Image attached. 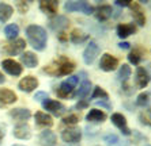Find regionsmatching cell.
<instances>
[{
	"mask_svg": "<svg viewBox=\"0 0 151 146\" xmlns=\"http://www.w3.org/2000/svg\"><path fill=\"white\" fill-rule=\"evenodd\" d=\"M75 69L74 61H71L68 57L65 56H59L56 60H53L49 65H46L44 68V72L49 76L60 77V76H67L70 73H72Z\"/></svg>",
	"mask_w": 151,
	"mask_h": 146,
	"instance_id": "1",
	"label": "cell"
},
{
	"mask_svg": "<svg viewBox=\"0 0 151 146\" xmlns=\"http://www.w3.org/2000/svg\"><path fill=\"white\" fill-rule=\"evenodd\" d=\"M26 35L30 42L33 49L42 52L46 47V42H48V35H46L45 28L38 26V24H32L26 28Z\"/></svg>",
	"mask_w": 151,
	"mask_h": 146,
	"instance_id": "2",
	"label": "cell"
},
{
	"mask_svg": "<svg viewBox=\"0 0 151 146\" xmlns=\"http://www.w3.org/2000/svg\"><path fill=\"white\" fill-rule=\"evenodd\" d=\"M64 10L68 12H83L86 15H90L94 12V7L87 1H67L64 4Z\"/></svg>",
	"mask_w": 151,
	"mask_h": 146,
	"instance_id": "3",
	"label": "cell"
},
{
	"mask_svg": "<svg viewBox=\"0 0 151 146\" xmlns=\"http://www.w3.org/2000/svg\"><path fill=\"white\" fill-rule=\"evenodd\" d=\"M78 81H79L78 76H71V77H68L67 80H64L63 83L60 84V87L56 89L57 96H60V97H67L70 94H72V91L76 88Z\"/></svg>",
	"mask_w": 151,
	"mask_h": 146,
	"instance_id": "4",
	"label": "cell"
},
{
	"mask_svg": "<svg viewBox=\"0 0 151 146\" xmlns=\"http://www.w3.org/2000/svg\"><path fill=\"white\" fill-rule=\"evenodd\" d=\"M42 107L45 108L48 112L53 114L55 116H61L64 112L67 111V108L64 107L60 101L57 100H52V99H46L44 103H42Z\"/></svg>",
	"mask_w": 151,
	"mask_h": 146,
	"instance_id": "5",
	"label": "cell"
},
{
	"mask_svg": "<svg viewBox=\"0 0 151 146\" xmlns=\"http://www.w3.org/2000/svg\"><path fill=\"white\" fill-rule=\"evenodd\" d=\"M61 138L67 143H79L82 138V131L78 127H68V129L63 130Z\"/></svg>",
	"mask_w": 151,
	"mask_h": 146,
	"instance_id": "6",
	"label": "cell"
},
{
	"mask_svg": "<svg viewBox=\"0 0 151 146\" xmlns=\"http://www.w3.org/2000/svg\"><path fill=\"white\" fill-rule=\"evenodd\" d=\"M98 53H99V46L97 45V42L90 41L88 45L86 46V49H84V52H83L84 62L87 64V65L93 64L95 61V58H97V56H98Z\"/></svg>",
	"mask_w": 151,
	"mask_h": 146,
	"instance_id": "7",
	"label": "cell"
},
{
	"mask_svg": "<svg viewBox=\"0 0 151 146\" xmlns=\"http://www.w3.org/2000/svg\"><path fill=\"white\" fill-rule=\"evenodd\" d=\"M119 66V60L116 57L110 56L109 53H105L104 56L101 57V61H99V68L105 72H113Z\"/></svg>",
	"mask_w": 151,
	"mask_h": 146,
	"instance_id": "8",
	"label": "cell"
},
{
	"mask_svg": "<svg viewBox=\"0 0 151 146\" xmlns=\"http://www.w3.org/2000/svg\"><path fill=\"white\" fill-rule=\"evenodd\" d=\"M112 123L114 126H116L117 129L120 130V131L123 133L124 135H131L132 133H131L129 127H128V125H127V119L125 116H124L123 114H120V112H114V114L112 115Z\"/></svg>",
	"mask_w": 151,
	"mask_h": 146,
	"instance_id": "9",
	"label": "cell"
},
{
	"mask_svg": "<svg viewBox=\"0 0 151 146\" xmlns=\"http://www.w3.org/2000/svg\"><path fill=\"white\" fill-rule=\"evenodd\" d=\"M1 66H3V69L6 70L8 74H11V76H19L22 73L21 64L14 61V60H11V58L1 61Z\"/></svg>",
	"mask_w": 151,
	"mask_h": 146,
	"instance_id": "10",
	"label": "cell"
},
{
	"mask_svg": "<svg viewBox=\"0 0 151 146\" xmlns=\"http://www.w3.org/2000/svg\"><path fill=\"white\" fill-rule=\"evenodd\" d=\"M26 47V42L25 39H17L12 43H8L6 47H4V52L8 53L10 56H17V54H22L23 50Z\"/></svg>",
	"mask_w": 151,
	"mask_h": 146,
	"instance_id": "11",
	"label": "cell"
},
{
	"mask_svg": "<svg viewBox=\"0 0 151 146\" xmlns=\"http://www.w3.org/2000/svg\"><path fill=\"white\" fill-rule=\"evenodd\" d=\"M37 87H38V80L33 76L23 77V79L19 81V84H18V88L21 91H23V92H32V91H34Z\"/></svg>",
	"mask_w": 151,
	"mask_h": 146,
	"instance_id": "12",
	"label": "cell"
},
{
	"mask_svg": "<svg viewBox=\"0 0 151 146\" xmlns=\"http://www.w3.org/2000/svg\"><path fill=\"white\" fill-rule=\"evenodd\" d=\"M40 145L41 146H56L57 143V137L56 134L50 130H44V131L40 134Z\"/></svg>",
	"mask_w": 151,
	"mask_h": 146,
	"instance_id": "13",
	"label": "cell"
},
{
	"mask_svg": "<svg viewBox=\"0 0 151 146\" xmlns=\"http://www.w3.org/2000/svg\"><path fill=\"white\" fill-rule=\"evenodd\" d=\"M150 74L144 68L139 66L136 69V79H135V83H136V87L137 88H146L147 84L150 83Z\"/></svg>",
	"mask_w": 151,
	"mask_h": 146,
	"instance_id": "14",
	"label": "cell"
},
{
	"mask_svg": "<svg viewBox=\"0 0 151 146\" xmlns=\"http://www.w3.org/2000/svg\"><path fill=\"white\" fill-rule=\"evenodd\" d=\"M129 7H131V10H132V16H134V19L136 21V23L139 24V26H144V24H146V16H144L142 6L139 3H136V1H134V3L129 4Z\"/></svg>",
	"mask_w": 151,
	"mask_h": 146,
	"instance_id": "15",
	"label": "cell"
},
{
	"mask_svg": "<svg viewBox=\"0 0 151 146\" xmlns=\"http://www.w3.org/2000/svg\"><path fill=\"white\" fill-rule=\"evenodd\" d=\"M68 19L65 16H63V15H57V16L52 18L49 21V27L52 28V30H55V31H63L64 28L68 26Z\"/></svg>",
	"mask_w": 151,
	"mask_h": 146,
	"instance_id": "16",
	"label": "cell"
},
{
	"mask_svg": "<svg viewBox=\"0 0 151 146\" xmlns=\"http://www.w3.org/2000/svg\"><path fill=\"white\" fill-rule=\"evenodd\" d=\"M12 134H14V137L18 139H29L32 137V129L29 127V125L22 123V125L15 126Z\"/></svg>",
	"mask_w": 151,
	"mask_h": 146,
	"instance_id": "17",
	"label": "cell"
},
{
	"mask_svg": "<svg viewBox=\"0 0 151 146\" xmlns=\"http://www.w3.org/2000/svg\"><path fill=\"white\" fill-rule=\"evenodd\" d=\"M135 31H136V27H135L134 23H124L117 26V35L120 38H128Z\"/></svg>",
	"mask_w": 151,
	"mask_h": 146,
	"instance_id": "18",
	"label": "cell"
},
{
	"mask_svg": "<svg viewBox=\"0 0 151 146\" xmlns=\"http://www.w3.org/2000/svg\"><path fill=\"white\" fill-rule=\"evenodd\" d=\"M112 14H113V8L110 7V6H108V4L99 6V7L95 10V16H97V19H98L99 22L108 21V19L112 16Z\"/></svg>",
	"mask_w": 151,
	"mask_h": 146,
	"instance_id": "19",
	"label": "cell"
},
{
	"mask_svg": "<svg viewBox=\"0 0 151 146\" xmlns=\"http://www.w3.org/2000/svg\"><path fill=\"white\" fill-rule=\"evenodd\" d=\"M86 119L88 122H91V123H102V122H105L106 119V114L101 110H97V108H93L90 110L87 115H86Z\"/></svg>",
	"mask_w": 151,
	"mask_h": 146,
	"instance_id": "20",
	"label": "cell"
},
{
	"mask_svg": "<svg viewBox=\"0 0 151 146\" xmlns=\"http://www.w3.org/2000/svg\"><path fill=\"white\" fill-rule=\"evenodd\" d=\"M10 116L14 118L15 120L23 122V120H27L32 116V112L29 111L27 108H14V110L10 111Z\"/></svg>",
	"mask_w": 151,
	"mask_h": 146,
	"instance_id": "21",
	"label": "cell"
},
{
	"mask_svg": "<svg viewBox=\"0 0 151 146\" xmlns=\"http://www.w3.org/2000/svg\"><path fill=\"white\" fill-rule=\"evenodd\" d=\"M21 61L25 64V66H27V68H35V66L38 65V58H37V56L32 52L22 53Z\"/></svg>",
	"mask_w": 151,
	"mask_h": 146,
	"instance_id": "22",
	"label": "cell"
},
{
	"mask_svg": "<svg viewBox=\"0 0 151 146\" xmlns=\"http://www.w3.org/2000/svg\"><path fill=\"white\" fill-rule=\"evenodd\" d=\"M34 118H35V123H37L38 126H44V127H50V126L53 125L52 116H50V115H48L46 112H42V111L35 112Z\"/></svg>",
	"mask_w": 151,
	"mask_h": 146,
	"instance_id": "23",
	"label": "cell"
},
{
	"mask_svg": "<svg viewBox=\"0 0 151 146\" xmlns=\"http://www.w3.org/2000/svg\"><path fill=\"white\" fill-rule=\"evenodd\" d=\"M57 8H59V1H55V0L40 3V10L48 15H55L57 12Z\"/></svg>",
	"mask_w": 151,
	"mask_h": 146,
	"instance_id": "24",
	"label": "cell"
},
{
	"mask_svg": "<svg viewBox=\"0 0 151 146\" xmlns=\"http://www.w3.org/2000/svg\"><path fill=\"white\" fill-rule=\"evenodd\" d=\"M17 101V95L11 89H6V88H0V103L3 104H11Z\"/></svg>",
	"mask_w": 151,
	"mask_h": 146,
	"instance_id": "25",
	"label": "cell"
},
{
	"mask_svg": "<svg viewBox=\"0 0 151 146\" xmlns=\"http://www.w3.org/2000/svg\"><path fill=\"white\" fill-rule=\"evenodd\" d=\"M12 12H14V8L11 7L10 4L0 3V22H1V23H6L11 18Z\"/></svg>",
	"mask_w": 151,
	"mask_h": 146,
	"instance_id": "26",
	"label": "cell"
},
{
	"mask_svg": "<svg viewBox=\"0 0 151 146\" xmlns=\"http://www.w3.org/2000/svg\"><path fill=\"white\" fill-rule=\"evenodd\" d=\"M104 141L106 142V145L108 146H129L128 145V142L121 141L116 134H106V135L104 137Z\"/></svg>",
	"mask_w": 151,
	"mask_h": 146,
	"instance_id": "27",
	"label": "cell"
},
{
	"mask_svg": "<svg viewBox=\"0 0 151 146\" xmlns=\"http://www.w3.org/2000/svg\"><path fill=\"white\" fill-rule=\"evenodd\" d=\"M131 73H132V70H131L129 65H127V64H123V65L120 66L119 73H117V79H119L120 81L125 83V81H128V79L131 77Z\"/></svg>",
	"mask_w": 151,
	"mask_h": 146,
	"instance_id": "28",
	"label": "cell"
},
{
	"mask_svg": "<svg viewBox=\"0 0 151 146\" xmlns=\"http://www.w3.org/2000/svg\"><path fill=\"white\" fill-rule=\"evenodd\" d=\"M90 88H91V83H90L88 80H84L83 83L79 85V89H78L72 96L74 97H84L88 92H90Z\"/></svg>",
	"mask_w": 151,
	"mask_h": 146,
	"instance_id": "29",
	"label": "cell"
},
{
	"mask_svg": "<svg viewBox=\"0 0 151 146\" xmlns=\"http://www.w3.org/2000/svg\"><path fill=\"white\" fill-rule=\"evenodd\" d=\"M87 38H88V35L84 34V33L81 31V30H78V28L71 33V41L74 42V43H76V45H81L82 42L87 41Z\"/></svg>",
	"mask_w": 151,
	"mask_h": 146,
	"instance_id": "30",
	"label": "cell"
},
{
	"mask_svg": "<svg viewBox=\"0 0 151 146\" xmlns=\"http://www.w3.org/2000/svg\"><path fill=\"white\" fill-rule=\"evenodd\" d=\"M4 34H6L7 39H15L18 37V34H19V27L17 24H8L4 28Z\"/></svg>",
	"mask_w": 151,
	"mask_h": 146,
	"instance_id": "31",
	"label": "cell"
},
{
	"mask_svg": "<svg viewBox=\"0 0 151 146\" xmlns=\"http://www.w3.org/2000/svg\"><path fill=\"white\" fill-rule=\"evenodd\" d=\"M139 119H140V122L143 125L151 127V108L143 110V111L140 112V115H139Z\"/></svg>",
	"mask_w": 151,
	"mask_h": 146,
	"instance_id": "32",
	"label": "cell"
},
{
	"mask_svg": "<svg viewBox=\"0 0 151 146\" xmlns=\"http://www.w3.org/2000/svg\"><path fill=\"white\" fill-rule=\"evenodd\" d=\"M128 60H129V62H132L134 65H137L142 60V50L140 49H134V50L128 54Z\"/></svg>",
	"mask_w": 151,
	"mask_h": 146,
	"instance_id": "33",
	"label": "cell"
},
{
	"mask_svg": "<svg viewBox=\"0 0 151 146\" xmlns=\"http://www.w3.org/2000/svg\"><path fill=\"white\" fill-rule=\"evenodd\" d=\"M148 103H150V94L148 92H142L136 99V106L146 107V106H148Z\"/></svg>",
	"mask_w": 151,
	"mask_h": 146,
	"instance_id": "34",
	"label": "cell"
},
{
	"mask_svg": "<svg viewBox=\"0 0 151 146\" xmlns=\"http://www.w3.org/2000/svg\"><path fill=\"white\" fill-rule=\"evenodd\" d=\"M97 97L108 99V97H109V95H108V92H106V91L102 89L101 87H95L94 88V92H93V95H91V99H97Z\"/></svg>",
	"mask_w": 151,
	"mask_h": 146,
	"instance_id": "35",
	"label": "cell"
},
{
	"mask_svg": "<svg viewBox=\"0 0 151 146\" xmlns=\"http://www.w3.org/2000/svg\"><path fill=\"white\" fill-rule=\"evenodd\" d=\"M78 122H79V116H78L76 114H70L68 116H65V118L63 119V123L64 125H68V126H74V125H76Z\"/></svg>",
	"mask_w": 151,
	"mask_h": 146,
	"instance_id": "36",
	"label": "cell"
},
{
	"mask_svg": "<svg viewBox=\"0 0 151 146\" xmlns=\"http://www.w3.org/2000/svg\"><path fill=\"white\" fill-rule=\"evenodd\" d=\"M46 99H49V96H48L46 92H42V91H40V92H37V94L34 95V100H37V101H42V103H44Z\"/></svg>",
	"mask_w": 151,
	"mask_h": 146,
	"instance_id": "37",
	"label": "cell"
},
{
	"mask_svg": "<svg viewBox=\"0 0 151 146\" xmlns=\"http://www.w3.org/2000/svg\"><path fill=\"white\" fill-rule=\"evenodd\" d=\"M17 6H18V10L21 11V14H26V11H27V8H29L27 4L23 3V1H18Z\"/></svg>",
	"mask_w": 151,
	"mask_h": 146,
	"instance_id": "38",
	"label": "cell"
},
{
	"mask_svg": "<svg viewBox=\"0 0 151 146\" xmlns=\"http://www.w3.org/2000/svg\"><path fill=\"white\" fill-rule=\"evenodd\" d=\"M6 130H7L6 125L0 122V145H1V141H3V138L6 137Z\"/></svg>",
	"mask_w": 151,
	"mask_h": 146,
	"instance_id": "39",
	"label": "cell"
},
{
	"mask_svg": "<svg viewBox=\"0 0 151 146\" xmlns=\"http://www.w3.org/2000/svg\"><path fill=\"white\" fill-rule=\"evenodd\" d=\"M114 3H116L117 6H120V7H129L131 1L129 0H116Z\"/></svg>",
	"mask_w": 151,
	"mask_h": 146,
	"instance_id": "40",
	"label": "cell"
},
{
	"mask_svg": "<svg viewBox=\"0 0 151 146\" xmlns=\"http://www.w3.org/2000/svg\"><path fill=\"white\" fill-rule=\"evenodd\" d=\"M87 106H88V101L87 100H81L76 104V108H78V110H82V108H86Z\"/></svg>",
	"mask_w": 151,
	"mask_h": 146,
	"instance_id": "41",
	"label": "cell"
},
{
	"mask_svg": "<svg viewBox=\"0 0 151 146\" xmlns=\"http://www.w3.org/2000/svg\"><path fill=\"white\" fill-rule=\"evenodd\" d=\"M95 104L97 106H101V107H105V108H108V110H110V104H108V103H105V101H97V103H95Z\"/></svg>",
	"mask_w": 151,
	"mask_h": 146,
	"instance_id": "42",
	"label": "cell"
},
{
	"mask_svg": "<svg viewBox=\"0 0 151 146\" xmlns=\"http://www.w3.org/2000/svg\"><path fill=\"white\" fill-rule=\"evenodd\" d=\"M119 47L120 49H129V43H128V42H121V43H119Z\"/></svg>",
	"mask_w": 151,
	"mask_h": 146,
	"instance_id": "43",
	"label": "cell"
},
{
	"mask_svg": "<svg viewBox=\"0 0 151 146\" xmlns=\"http://www.w3.org/2000/svg\"><path fill=\"white\" fill-rule=\"evenodd\" d=\"M4 81H6V79H4L3 73H0V84H1V83H4Z\"/></svg>",
	"mask_w": 151,
	"mask_h": 146,
	"instance_id": "44",
	"label": "cell"
},
{
	"mask_svg": "<svg viewBox=\"0 0 151 146\" xmlns=\"http://www.w3.org/2000/svg\"><path fill=\"white\" fill-rule=\"evenodd\" d=\"M12 146H23V145H12Z\"/></svg>",
	"mask_w": 151,
	"mask_h": 146,
	"instance_id": "45",
	"label": "cell"
}]
</instances>
